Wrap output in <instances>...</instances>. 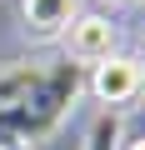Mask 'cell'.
<instances>
[{"instance_id":"8992f818","label":"cell","mask_w":145,"mask_h":150,"mask_svg":"<svg viewBox=\"0 0 145 150\" xmlns=\"http://www.w3.org/2000/svg\"><path fill=\"white\" fill-rule=\"evenodd\" d=\"M120 150H145V140H130V145H120Z\"/></svg>"},{"instance_id":"ba28073f","label":"cell","mask_w":145,"mask_h":150,"mask_svg":"<svg viewBox=\"0 0 145 150\" xmlns=\"http://www.w3.org/2000/svg\"><path fill=\"white\" fill-rule=\"evenodd\" d=\"M140 80H145V60H140Z\"/></svg>"},{"instance_id":"52a82bcc","label":"cell","mask_w":145,"mask_h":150,"mask_svg":"<svg viewBox=\"0 0 145 150\" xmlns=\"http://www.w3.org/2000/svg\"><path fill=\"white\" fill-rule=\"evenodd\" d=\"M115 5H135V0H115Z\"/></svg>"},{"instance_id":"277c9868","label":"cell","mask_w":145,"mask_h":150,"mask_svg":"<svg viewBox=\"0 0 145 150\" xmlns=\"http://www.w3.org/2000/svg\"><path fill=\"white\" fill-rule=\"evenodd\" d=\"M25 25H30V35H40V40H50V35H60L70 20H75V0H25Z\"/></svg>"},{"instance_id":"3957f363","label":"cell","mask_w":145,"mask_h":150,"mask_svg":"<svg viewBox=\"0 0 145 150\" xmlns=\"http://www.w3.org/2000/svg\"><path fill=\"white\" fill-rule=\"evenodd\" d=\"M65 60H75V65H100V60H110L115 55V25L105 20V15H75L65 25Z\"/></svg>"},{"instance_id":"7a4b0ae2","label":"cell","mask_w":145,"mask_h":150,"mask_svg":"<svg viewBox=\"0 0 145 150\" xmlns=\"http://www.w3.org/2000/svg\"><path fill=\"white\" fill-rule=\"evenodd\" d=\"M90 95L105 105V110H115L120 115V105H130L140 90H145V80H140V60H125V55H110V60H100L95 70H90Z\"/></svg>"},{"instance_id":"6da1fadb","label":"cell","mask_w":145,"mask_h":150,"mask_svg":"<svg viewBox=\"0 0 145 150\" xmlns=\"http://www.w3.org/2000/svg\"><path fill=\"white\" fill-rule=\"evenodd\" d=\"M80 90H85V65L45 60L40 80L20 100H10L0 110V150H20V145H35L45 135H55V125L70 115V105L80 100Z\"/></svg>"},{"instance_id":"5b68a950","label":"cell","mask_w":145,"mask_h":150,"mask_svg":"<svg viewBox=\"0 0 145 150\" xmlns=\"http://www.w3.org/2000/svg\"><path fill=\"white\" fill-rule=\"evenodd\" d=\"M80 150H120V115H115V110H100Z\"/></svg>"}]
</instances>
